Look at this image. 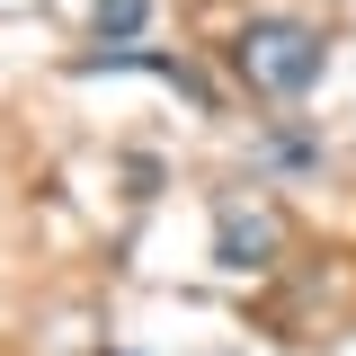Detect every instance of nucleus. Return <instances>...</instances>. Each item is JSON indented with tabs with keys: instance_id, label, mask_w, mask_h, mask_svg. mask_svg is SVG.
I'll return each mask as SVG.
<instances>
[{
	"instance_id": "1",
	"label": "nucleus",
	"mask_w": 356,
	"mask_h": 356,
	"mask_svg": "<svg viewBox=\"0 0 356 356\" xmlns=\"http://www.w3.org/2000/svg\"><path fill=\"white\" fill-rule=\"evenodd\" d=\"M321 36H312L303 18H250L241 36H232V72L259 89V98H303L321 81Z\"/></svg>"
},
{
	"instance_id": "2",
	"label": "nucleus",
	"mask_w": 356,
	"mask_h": 356,
	"mask_svg": "<svg viewBox=\"0 0 356 356\" xmlns=\"http://www.w3.org/2000/svg\"><path fill=\"white\" fill-rule=\"evenodd\" d=\"M276 250H285L276 205H250V196H222V205H214V267L259 276V267H276Z\"/></svg>"
},
{
	"instance_id": "3",
	"label": "nucleus",
	"mask_w": 356,
	"mask_h": 356,
	"mask_svg": "<svg viewBox=\"0 0 356 356\" xmlns=\"http://www.w3.org/2000/svg\"><path fill=\"white\" fill-rule=\"evenodd\" d=\"M143 18H152V0H98V9H89L98 44H125V36H143Z\"/></svg>"
}]
</instances>
